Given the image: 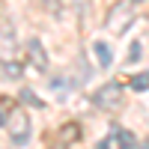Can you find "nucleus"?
Instances as JSON below:
<instances>
[{
	"mask_svg": "<svg viewBox=\"0 0 149 149\" xmlns=\"http://www.w3.org/2000/svg\"><path fill=\"white\" fill-rule=\"evenodd\" d=\"M122 102H125V86L116 84V81L98 86V90L93 93V104H95L98 110H107V113H110V110H119Z\"/></svg>",
	"mask_w": 149,
	"mask_h": 149,
	"instance_id": "nucleus-1",
	"label": "nucleus"
},
{
	"mask_svg": "<svg viewBox=\"0 0 149 149\" xmlns=\"http://www.w3.org/2000/svg\"><path fill=\"white\" fill-rule=\"evenodd\" d=\"M6 128H9V137H12L15 146H21V143L30 140V116L24 113V107H12V110H9Z\"/></svg>",
	"mask_w": 149,
	"mask_h": 149,
	"instance_id": "nucleus-2",
	"label": "nucleus"
},
{
	"mask_svg": "<svg viewBox=\"0 0 149 149\" xmlns=\"http://www.w3.org/2000/svg\"><path fill=\"white\" fill-rule=\"evenodd\" d=\"M131 21H134V9L128 3H113L110 12H107V18H104L107 30H113V33H125L131 27Z\"/></svg>",
	"mask_w": 149,
	"mask_h": 149,
	"instance_id": "nucleus-3",
	"label": "nucleus"
},
{
	"mask_svg": "<svg viewBox=\"0 0 149 149\" xmlns=\"http://www.w3.org/2000/svg\"><path fill=\"white\" fill-rule=\"evenodd\" d=\"M15 57H18V39H15L9 24H3L0 27V63H9Z\"/></svg>",
	"mask_w": 149,
	"mask_h": 149,
	"instance_id": "nucleus-4",
	"label": "nucleus"
},
{
	"mask_svg": "<svg viewBox=\"0 0 149 149\" xmlns=\"http://www.w3.org/2000/svg\"><path fill=\"white\" fill-rule=\"evenodd\" d=\"M27 51H30V60H33V66L45 72V69H48V57H45V51H42V42H39V39H30Z\"/></svg>",
	"mask_w": 149,
	"mask_h": 149,
	"instance_id": "nucleus-5",
	"label": "nucleus"
},
{
	"mask_svg": "<svg viewBox=\"0 0 149 149\" xmlns=\"http://www.w3.org/2000/svg\"><path fill=\"white\" fill-rule=\"evenodd\" d=\"M113 140H116V146H119V149H137V137H134L128 128H116Z\"/></svg>",
	"mask_w": 149,
	"mask_h": 149,
	"instance_id": "nucleus-6",
	"label": "nucleus"
},
{
	"mask_svg": "<svg viewBox=\"0 0 149 149\" xmlns=\"http://www.w3.org/2000/svg\"><path fill=\"white\" fill-rule=\"evenodd\" d=\"M93 54L98 57V66H102V69H107L110 63H113V54H110V48L104 42H93Z\"/></svg>",
	"mask_w": 149,
	"mask_h": 149,
	"instance_id": "nucleus-7",
	"label": "nucleus"
},
{
	"mask_svg": "<svg viewBox=\"0 0 149 149\" xmlns=\"http://www.w3.org/2000/svg\"><path fill=\"white\" fill-rule=\"evenodd\" d=\"M131 90H137V93H143V90H149V72H143V74H134L131 78Z\"/></svg>",
	"mask_w": 149,
	"mask_h": 149,
	"instance_id": "nucleus-8",
	"label": "nucleus"
},
{
	"mask_svg": "<svg viewBox=\"0 0 149 149\" xmlns=\"http://www.w3.org/2000/svg\"><path fill=\"white\" fill-rule=\"evenodd\" d=\"M81 137V128L74 125V122H66L63 125V143H69V140H78Z\"/></svg>",
	"mask_w": 149,
	"mask_h": 149,
	"instance_id": "nucleus-9",
	"label": "nucleus"
},
{
	"mask_svg": "<svg viewBox=\"0 0 149 149\" xmlns=\"http://www.w3.org/2000/svg\"><path fill=\"white\" fill-rule=\"evenodd\" d=\"M21 102H30L33 107H45L39 98H36V93H33V90H21Z\"/></svg>",
	"mask_w": 149,
	"mask_h": 149,
	"instance_id": "nucleus-10",
	"label": "nucleus"
},
{
	"mask_svg": "<svg viewBox=\"0 0 149 149\" xmlns=\"http://www.w3.org/2000/svg\"><path fill=\"white\" fill-rule=\"evenodd\" d=\"M128 60H131V63H137V60H140V42H131V48H128Z\"/></svg>",
	"mask_w": 149,
	"mask_h": 149,
	"instance_id": "nucleus-11",
	"label": "nucleus"
},
{
	"mask_svg": "<svg viewBox=\"0 0 149 149\" xmlns=\"http://www.w3.org/2000/svg\"><path fill=\"white\" fill-rule=\"evenodd\" d=\"M137 149H149V137H146V140H143V143H140V140H137Z\"/></svg>",
	"mask_w": 149,
	"mask_h": 149,
	"instance_id": "nucleus-12",
	"label": "nucleus"
},
{
	"mask_svg": "<svg viewBox=\"0 0 149 149\" xmlns=\"http://www.w3.org/2000/svg\"><path fill=\"white\" fill-rule=\"evenodd\" d=\"M107 146H110V143H107V140H102V143H98V149H107Z\"/></svg>",
	"mask_w": 149,
	"mask_h": 149,
	"instance_id": "nucleus-13",
	"label": "nucleus"
},
{
	"mask_svg": "<svg viewBox=\"0 0 149 149\" xmlns=\"http://www.w3.org/2000/svg\"><path fill=\"white\" fill-rule=\"evenodd\" d=\"M0 125H6V116H3V113H0Z\"/></svg>",
	"mask_w": 149,
	"mask_h": 149,
	"instance_id": "nucleus-14",
	"label": "nucleus"
},
{
	"mask_svg": "<svg viewBox=\"0 0 149 149\" xmlns=\"http://www.w3.org/2000/svg\"><path fill=\"white\" fill-rule=\"evenodd\" d=\"M128 3H146V0H128Z\"/></svg>",
	"mask_w": 149,
	"mask_h": 149,
	"instance_id": "nucleus-15",
	"label": "nucleus"
}]
</instances>
